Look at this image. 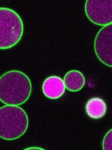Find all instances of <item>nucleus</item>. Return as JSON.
Masks as SVG:
<instances>
[{"instance_id":"1","label":"nucleus","mask_w":112,"mask_h":150,"mask_svg":"<svg viewBox=\"0 0 112 150\" xmlns=\"http://www.w3.org/2000/svg\"><path fill=\"white\" fill-rule=\"evenodd\" d=\"M32 91L30 79L21 71H9L0 77V100L6 105L24 104L30 97Z\"/></svg>"},{"instance_id":"2","label":"nucleus","mask_w":112,"mask_h":150,"mask_svg":"<svg viewBox=\"0 0 112 150\" xmlns=\"http://www.w3.org/2000/svg\"><path fill=\"white\" fill-rule=\"evenodd\" d=\"M29 125L27 114L18 106L6 105L0 108V136L7 140L19 138Z\"/></svg>"},{"instance_id":"3","label":"nucleus","mask_w":112,"mask_h":150,"mask_svg":"<svg viewBox=\"0 0 112 150\" xmlns=\"http://www.w3.org/2000/svg\"><path fill=\"white\" fill-rule=\"evenodd\" d=\"M24 24L19 14L13 9L0 8V48L9 49L22 38Z\"/></svg>"},{"instance_id":"4","label":"nucleus","mask_w":112,"mask_h":150,"mask_svg":"<svg viewBox=\"0 0 112 150\" xmlns=\"http://www.w3.org/2000/svg\"><path fill=\"white\" fill-rule=\"evenodd\" d=\"M85 10L88 18L96 25L104 26L112 23V1L88 0Z\"/></svg>"},{"instance_id":"5","label":"nucleus","mask_w":112,"mask_h":150,"mask_svg":"<svg viewBox=\"0 0 112 150\" xmlns=\"http://www.w3.org/2000/svg\"><path fill=\"white\" fill-rule=\"evenodd\" d=\"M94 52L99 60L112 68V23L103 26L94 39Z\"/></svg>"},{"instance_id":"6","label":"nucleus","mask_w":112,"mask_h":150,"mask_svg":"<svg viewBox=\"0 0 112 150\" xmlns=\"http://www.w3.org/2000/svg\"><path fill=\"white\" fill-rule=\"evenodd\" d=\"M42 91L49 99H57L63 96L65 87L64 80L56 76H49L44 81L42 84Z\"/></svg>"},{"instance_id":"7","label":"nucleus","mask_w":112,"mask_h":150,"mask_svg":"<svg viewBox=\"0 0 112 150\" xmlns=\"http://www.w3.org/2000/svg\"><path fill=\"white\" fill-rule=\"evenodd\" d=\"M105 101L99 97L89 99L85 105V111L89 117L98 120L104 116L107 111Z\"/></svg>"},{"instance_id":"8","label":"nucleus","mask_w":112,"mask_h":150,"mask_svg":"<svg viewBox=\"0 0 112 150\" xmlns=\"http://www.w3.org/2000/svg\"><path fill=\"white\" fill-rule=\"evenodd\" d=\"M65 88L70 91L76 92L80 90L85 85V76L80 71L72 70L68 71L64 78Z\"/></svg>"},{"instance_id":"9","label":"nucleus","mask_w":112,"mask_h":150,"mask_svg":"<svg viewBox=\"0 0 112 150\" xmlns=\"http://www.w3.org/2000/svg\"><path fill=\"white\" fill-rule=\"evenodd\" d=\"M104 150H112V129L108 131L104 138L102 142Z\"/></svg>"},{"instance_id":"10","label":"nucleus","mask_w":112,"mask_h":150,"mask_svg":"<svg viewBox=\"0 0 112 150\" xmlns=\"http://www.w3.org/2000/svg\"><path fill=\"white\" fill-rule=\"evenodd\" d=\"M43 149L38 148V147H32V148H28L25 149Z\"/></svg>"}]
</instances>
